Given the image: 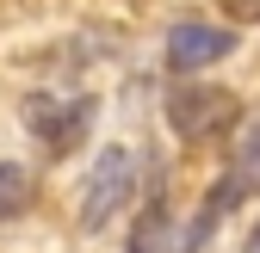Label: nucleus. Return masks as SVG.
I'll list each match as a JSON object with an SVG mask.
<instances>
[{"label": "nucleus", "mask_w": 260, "mask_h": 253, "mask_svg": "<svg viewBox=\"0 0 260 253\" xmlns=\"http://www.w3.org/2000/svg\"><path fill=\"white\" fill-rule=\"evenodd\" d=\"M236 117H242V105H236V93H223V87H174L168 93V123H174L180 142H211V136L230 130Z\"/></svg>", "instance_id": "2"}, {"label": "nucleus", "mask_w": 260, "mask_h": 253, "mask_svg": "<svg viewBox=\"0 0 260 253\" xmlns=\"http://www.w3.org/2000/svg\"><path fill=\"white\" fill-rule=\"evenodd\" d=\"M93 99H50V93H31V99L19 105V117H25V130L38 136L50 154H69L87 130H93Z\"/></svg>", "instance_id": "3"}, {"label": "nucleus", "mask_w": 260, "mask_h": 253, "mask_svg": "<svg viewBox=\"0 0 260 253\" xmlns=\"http://www.w3.org/2000/svg\"><path fill=\"white\" fill-rule=\"evenodd\" d=\"M230 50H236V31L205 25V19H186V25L168 31V68H180V74H199L211 62H223Z\"/></svg>", "instance_id": "4"}, {"label": "nucleus", "mask_w": 260, "mask_h": 253, "mask_svg": "<svg viewBox=\"0 0 260 253\" xmlns=\"http://www.w3.org/2000/svg\"><path fill=\"white\" fill-rule=\"evenodd\" d=\"M242 253H260V223L248 229V241H242Z\"/></svg>", "instance_id": "6"}, {"label": "nucleus", "mask_w": 260, "mask_h": 253, "mask_svg": "<svg viewBox=\"0 0 260 253\" xmlns=\"http://www.w3.org/2000/svg\"><path fill=\"white\" fill-rule=\"evenodd\" d=\"M25 204H31V173L13 167V161H0V223H7V216H19Z\"/></svg>", "instance_id": "5"}, {"label": "nucleus", "mask_w": 260, "mask_h": 253, "mask_svg": "<svg viewBox=\"0 0 260 253\" xmlns=\"http://www.w3.org/2000/svg\"><path fill=\"white\" fill-rule=\"evenodd\" d=\"M130 198H137V154L130 148H100L93 154V167L81 179V235H100L118 210H130Z\"/></svg>", "instance_id": "1"}]
</instances>
